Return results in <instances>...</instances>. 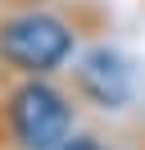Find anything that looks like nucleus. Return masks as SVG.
Returning a JSON list of instances; mask_svg holds the SVG:
<instances>
[{
	"label": "nucleus",
	"mask_w": 145,
	"mask_h": 150,
	"mask_svg": "<svg viewBox=\"0 0 145 150\" xmlns=\"http://www.w3.org/2000/svg\"><path fill=\"white\" fill-rule=\"evenodd\" d=\"M68 91L72 100L91 105V109H127L136 100V73H132V59L113 46H91L72 59L68 68Z\"/></svg>",
	"instance_id": "obj_3"
},
{
	"label": "nucleus",
	"mask_w": 145,
	"mask_h": 150,
	"mask_svg": "<svg viewBox=\"0 0 145 150\" xmlns=\"http://www.w3.org/2000/svg\"><path fill=\"white\" fill-rule=\"evenodd\" d=\"M77 55V23L50 5L0 9V73L9 77H54Z\"/></svg>",
	"instance_id": "obj_1"
},
{
	"label": "nucleus",
	"mask_w": 145,
	"mask_h": 150,
	"mask_svg": "<svg viewBox=\"0 0 145 150\" xmlns=\"http://www.w3.org/2000/svg\"><path fill=\"white\" fill-rule=\"evenodd\" d=\"M59 150H109V146H104L100 137H91V132H72V137L63 141Z\"/></svg>",
	"instance_id": "obj_4"
},
{
	"label": "nucleus",
	"mask_w": 145,
	"mask_h": 150,
	"mask_svg": "<svg viewBox=\"0 0 145 150\" xmlns=\"http://www.w3.org/2000/svg\"><path fill=\"white\" fill-rule=\"evenodd\" d=\"M77 132V100L54 77H9L0 86V146L59 150Z\"/></svg>",
	"instance_id": "obj_2"
}]
</instances>
